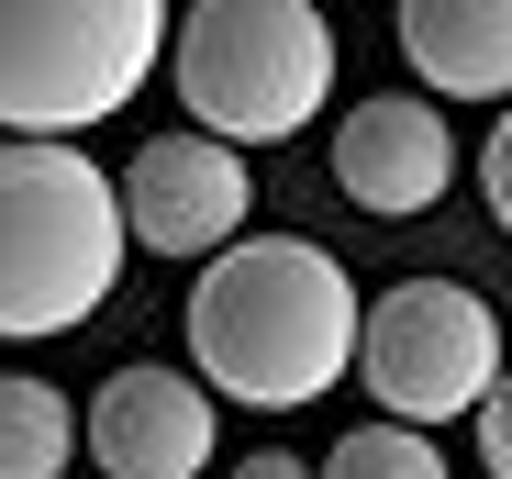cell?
<instances>
[{"mask_svg": "<svg viewBox=\"0 0 512 479\" xmlns=\"http://www.w3.org/2000/svg\"><path fill=\"white\" fill-rule=\"evenodd\" d=\"M78 457V413L45 379H0V479H56Z\"/></svg>", "mask_w": 512, "mask_h": 479, "instance_id": "30bf717a", "label": "cell"}, {"mask_svg": "<svg viewBox=\"0 0 512 479\" xmlns=\"http://www.w3.org/2000/svg\"><path fill=\"white\" fill-rule=\"evenodd\" d=\"M423 101H512V0H401Z\"/></svg>", "mask_w": 512, "mask_h": 479, "instance_id": "9c48e42d", "label": "cell"}, {"mask_svg": "<svg viewBox=\"0 0 512 479\" xmlns=\"http://www.w3.org/2000/svg\"><path fill=\"white\" fill-rule=\"evenodd\" d=\"M334 190H346L357 212H379V223L435 212V201L457 190V134H446V112L423 101V90L357 101L346 123H334Z\"/></svg>", "mask_w": 512, "mask_h": 479, "instance_id": "52a82bcc", "label": "cell"}, {"mask_svg": "<svg viewBox=\"0 0 512 479\" xmlns=\"http://www.w3.org/2000/svg\"><path fill=\"white\" fill-rule=\"evenodd\" d=\"M167 90L223 145H279L334 101L323 0H190L167 23Z\"/></svg>", "mask_w": 512, "mask_h": 479, "instance_id": "3957f363", "label": "cell"}, {"mask_svg": "<svg viewBox=\"0 0 512 479\" xmlns=\"http://www.w3.org/2000/svg\"><path fill=\"white\" fill-rule=\"evenodd\" d=\"M234 479H312V468H301V457H279V446H256V457H245Z\"/></svg>", "mask_w": 512, "mask_h": 479, "instance_id": "5bb4252c", "label": "cell"}, {"mask_svg": "<svg viewBox=\"0 0 512 479\" xmlns=\"http://www.w3.org/2000/svg\"><path fill=\"white\" fill-rule=\"evenodd\" d=\"M256 212V179H245V145L179 123V134H145L134 168H123V234L145 257H223Z\"/></svg>", "mask_w": 512, "mask_h": 479, "instance_id": "8992f818", "label": "cell"}, {"mask_svg": "<svg viewBox=\"0 0 512 479\" xmlns=\"http://www.w3.org/2000/svg\"><path fill=\"white\" fill-rule=\"evenodd\" d=\"M357 335H368L357 279L301 234H234L190 279V357L212 390L256 413H301L334 379H357Z\"/></svg>", "mask_w": 512, "mask_h": 479, "instance_id": "6da1fadb", "label": "cell"}, {"mask_svg": "<svg viewBox=\"0 0 512 479\" xmlns=\"http://www.w3.org/2000/svg\"><path fill=\"white\" fill-rule=\"evenodd\" d=\"M123 279V179L90 145L0 134V335H78Z\"/></svg>", "mask_w": 512, "mask_h": 479, "instance_id": "7a4b0ae2", "label": "cell"}, {"mask_svg": "<svg viewBox=\"0 0 512 479\" xmlns=\"http://www.w3.org/2000/svg\"><path fill=\"white\" fill-rule=\"evenodd\" d=\"M479 201H490V223L512 234V101H501V123H490V145H479Z\"/></svg>", "mask_w": 512, "mask_h": 479, "instance_id": "7c38bea8", "label": "cell"}, {"mask_svg": "<svg viewBox=\"0 0 512 479\" xmlns=\"http://www.w3.org/2000/svg\"><path fill=\"white\" fill-rule=\"evenodd\" d=\"M167 0H0V134L78 145L167 67Z\"/></svg>", "mask_w": 512, "mask_h": 479, "instance_id": "277c9868", "label": "cell"}, {"mask_svg": "<svg viewBox=\"0 0 512 479\" xmlns=\"http://www.w3.org/2000/svg\"><path fill=\"white\" fill-rule=\"evenodd\" d=\"M312 479H457L446 468V446L435 435H423V424H357V435H334V457L312 468Z\"/></svg>", "mask_w": 512, "mask_h": 479, "instance_id": "8fae6325", "label": "cell"}, {"mask_svg": "<svg viewBox=\"0 0 512 479\" xmlns=\"http://www.w3.org/2000/svg\"><path fill=\"white\" fill-rule=\"evenodd\" d=\"M357 390L390 424H457L501 390V312L468 279H390L357 335Z\"/></svg>", "mask_w": 512, "mask_h": 479, "instance_id": "5b68a950", "label": "cell"}, {"mask_svg": "<svg viewBox=\"0 0 512 479\" xmlns=\"http://www.w3.org/2000/svg\"><path fill=\"white\" fill-rule=\"evenodd\" d=\"M78 446L101 457V479H201L212 468V379H190V368H112L90 390Z\"/></svg>", "mask_w": 512, "mask_h": 479, "instance_id": "ba28073f", "label": "cell"}, {"mask_svg": "<svg viewBox=\"0 0 512 479\" xmlns=\"http://www.w3.org/2000/svg\"><path fill=\"white\" fill-rule=\"evenodd\" d=\"M479 468H490V479H512V368H501V390L479 402Z\"/></svg>", "mask_w": 512, "mask_h": 479, "instance_id": "4fadbf2b", "label": "cell"}]
</instances>
